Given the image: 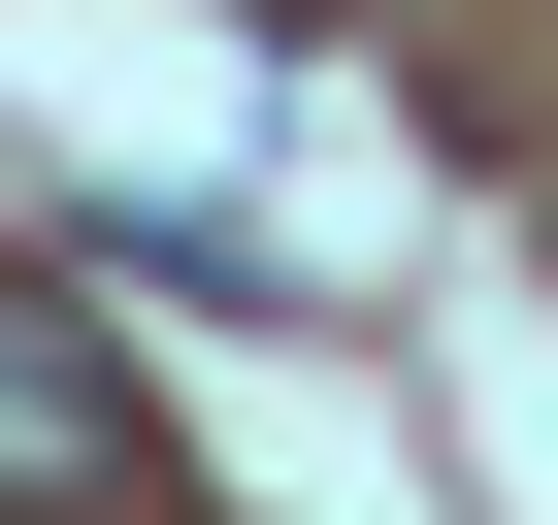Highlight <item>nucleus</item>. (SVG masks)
Listing matches in <instances>:
<instances>
[{
    "label": "nucleus",
    "instance_id": "obj_1",
    "mask_svg": "<svg viewBox=\"0 0 558 525\" xmlns=\"http://www.w3.org/2000/svg\"><path fill=\"white\" fill-rule=\"evenodd\" d=\"M132 492H165V427H132V329L0 296V525H132Z\"/></svg>",
    "mask_w": 558,
    "mask_h": 525
}]
</instances>
